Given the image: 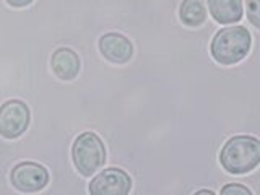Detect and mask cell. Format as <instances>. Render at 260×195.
<instances>
[{"label": "cell", "mask_w": 260, "mask_h": 195, "mask_svg": "<svg viewBox=\"0 0 260 195\" xmlns=\"http://www.w3.org/2000/svg\"><path fill=\"white\" fill-rule=\"evenodd\" d=\"M72 159L81 176H94L106 162V146L94 132H83L72 145Z\"/></svg>", "instance_id": "3957f363"}, {"label": "cell", "mask_w": 260, "mask_h": 195, "mask_svg": "<svg viewBox=\"0 0 260 195\" xmlns=\"http://www.w3.org/2000/svg\"><path fill=\"white\" fill-rule=\"evenodd\" d=\"M252 38L244 26H230L219 29L211 41V55L221 65L241 62L250 51Z\"/></svg>", "instance_id": "7a4b0ae2"}, {"label": "cell", "mask_w": 260, "mask_h": 195, "mask_svg": "<svg viewBox=\"0 0 260 195\" xmlns=\"http://www.w3.org/2000/svg\"><path fill=\"white\" fill-rule=\"evenodd\" d=\"M51 67L57 78L63 81H70L77 78L80 72V57L70 47H60L52 54Z\"/></svg>", "instance_id": "ba28073f"}, {"label": "cell", "mask_w": 260, "mask_h": 195, "mask_svg": "<svg viewBox=\"0 0 260 195\" xmlns=\"http://www.w3.org/2000/svg\"><path fill=\"white\" fill-rule=\"evenodd\" d=\"M132 179L119 168H108L89 182V195H128Z\"/></svg>", "instance_id": "8992f818"}, {"label": "cell", "mask_w": 260, "mask_h": 195, "mask_svg": "<svg viewBox=\"0 0 260 195\" xmlns=\"http://www.w3.org/2000/svg\"><path fill=\"white\" fill-rule=\"evenodd\" d=\"M29 108L20 100H10L0 106V135L8 140L21 137L29 125Z\"/></svg>", "instance_id": "277c9868"}, {"label": "cell", "mask_w": 260, "mask_h": 195, "mask_svg": "<svg viewBox=\"0 0 260 195\" xmlns=\"http://www.w3.org/2000/svg\"><path fill=\"white\" fill-rule=\"evenodd\" d=\"M219 162L230 174H247L260 165V140L250 135L231 137L219 153Z\"/></svg>", "instance_id": "6da1fadb"}, {"label": "cell", "mask_w": 260, "mask_h": 195, "mask_svg": "<svg viewBox=\"0 0 260 195\" xmlns=\"http://www.w3.org/2000/svg\"><path fill=\"white\" fill-rule=\"evenodd\" d=\"M10 181L16 190L23 193H35L43 190L49 184V173L39 162L23 161L12 169Z\"/></svg>", "instance_id": "5b68a950"}, {"label": "cell", "mask_w": 260, "mask_h": 195, "mask_svg": "<svg viewBox=\"0 0 260 195\" xmlns=\"http://www.w3.org/2000/svg\"><path fill=\"white\" fill-rule=\"evenodd\" d=\"M181 21L190 28H197L207 20V8L203 0H184L179 8Z\"/></svg>", "instance_id": "30bf717a"}, {"label": "cell", "mask_w": 260, "mask_h": 195, "mask_svg": "<svg viewBox=\"0 0 260 195\" xmlns=\"http://www.w3.org/2000/svg\"><path fill=\"white\" fill-rule=\"evenodd\" d=\"M100 51L112 63H127L134 55V44L120 32H108L100 39Z\"/></svg>", "instance_id": "52a82bcc"}, {"label": "cell", "mask_w": 260, "mask_h": 195, "mask_svg": "<svg viewBox=\"0 0 260 195\" xmlns=\"http://www.w3.org/2000/svg\"><path fill=\"white\" fill-rule=\"evenodd\" d=\"M208 10L218 23H238L242 18V0H208Z\"/></svg>", "instance_id": "9c48e42d"}, {"label": "cell", "mask_w": 260, "mask_h": 195, "mask_svg": "<svg viewBox=\"0 0 260 195\" xmlns=\"http://www.w3.org/2000/svg\"><path fill=\"white\" fill-rule=\"evenodd\" d=\"M246 8L249 21L260 29V0H246Z\"/></svg>", "instance_id": "8fae6325"}, {"label": "cell", "mask_w": 260, "mask_h": 195, "mask_svg": "<svg viewBox=\"0 0 260 195\" xmlns=\"http://www.w3.org/2000/svg\"><path fill=\"white\" fill-rule=\"evenodd\" d=\"M31 2H35V0H7V4L10 7H15V8H23V7H28Z\"/></svg>", "instance_id": "4fadbf2b"}, {"label": "cell", "mask_w": 260, "mask_h": 195, "mask_svg": "<svg viewBox=\"0 0 260 195\" xmlns=\"http://www.w3.org/2000/svg\"><path fill=\"white\" fill-rule=\"evenodd\" d=\"M193 195H215V192L213 190H208V189H202L199 192H195Z\"/></svg>", "instance_id": "5bb4252c"}, {"label": "cell", "mask_w": 260, "mask_h": 195, "mask_svg": "<svg viewBox=\"0 0 260 195\" xmlns=\"http://www.w3.org/2000/svg\"><path fill=\"white\" fill-rule=\"evenodd\" d=\"M219 195H252V192L242 184H226Z\"/></svg>", "instance_id": "7c38bea8"}]
</instances>
